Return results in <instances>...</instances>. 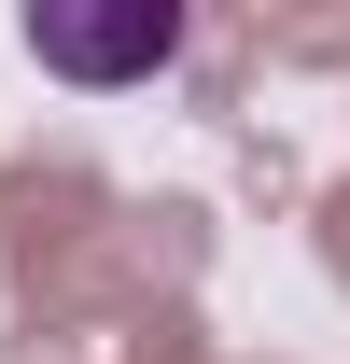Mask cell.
<instances>
[{
  "label": "cell",
  "instance_id": "1",
  "mask_svg": "<svg viewBox=\"0 0 350 364\" xmlns=\"http://www.w3.org/2000/svg\"><path fill=\"white\" fill-rule=\"evenodd\" d=\"M28 56L56 85H154L182 56V0H28Z\"/></svg>",
  "mask_w": 350,
  "mask_h": 364
}]
</instances>
